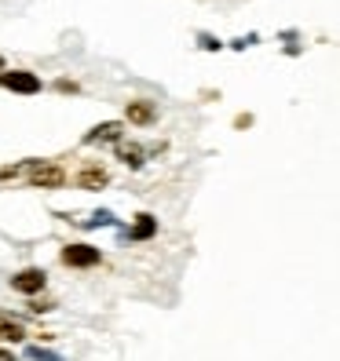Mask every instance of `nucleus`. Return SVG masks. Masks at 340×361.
I'll use <instances>...</instances> for the list:
<instances>
[{
    "label": "nucleus",
    "instance_id": "nucleus-6",
    "mask_svg": "<svg viewBox=\"0 0 340 361\" xmlns=\"http://www.w3.org/2000/svg\"><path fill=\"white\" fill-rule=\"evenodd\" d=\"M124 114H129V121H132V124H154L158 106H154L151 99H132L129 106H124Z\"/></svg>",
    "mask_w": 340,
    "mask_h": 361
},
{
    "label": "nucleus",
    "instance_id": "nucleus-8",
    "mask_svg": "<svg viewBox=\"0 0 340 361\" xmlns=\"http://www.w3.org/2000/svg\"><path fill=\"white\" fill-rule=\"evenodd\" d=\"M158 233V219L151 216V212H143V216H136V223H132V230H129V238L132 241H151Z\"/></svg>",
    "mask_w": 340,
    "mask_h": 361
},
{
    "label": "nucleus",
    "instance_id": "nucleus-1",
    "mask_svg": "<svg viewBox=\"0 0 340 361\" xmlns=\"http://www.w3.org/2000/svg\"><path fill=\"white\" fill-rule=\"evenodd\" d=\"M62 183H66V172H62L55 161H33L30 164V186H37V190H59Z\"/></svg>",
    "mask_w": 340,
    "mask_h": 361
},
{
    "label": "nucleus",
    "instance_id": "nucleus-5",
    "mask_svg": "<svg viewBox=\"0 0 340 361\" xmlns=\"http://www.w3.org/2000/svg\"><path fill=\"white\" fill-rule=\"evenodd\" d=\"M106 183H110V172H106L102 164H84L77 172V186L81 190H102Z\"/></svg>",
    "mask_w": 340,
    "mask_h": 361
},
{
    "label": "nucleus",
    "instance_id": "nucleus-9",
    "mask_svg": "<svg viewBox=\"0 0 340 361\" xmlns=\"http://www.w3.org/2000/svg\"><path fill=\"white\" fill-rule=\"evenodd\" d=\"M23 336H26V332H23V325H18L11 314L0 317V343H18Z\"/></svg>",
    "mask_w": 340,
    "mask_h": 361
},
{
    "label": "nucleus",
    "instance_id": "nucleus-15",
    "mask_svg": "<svg viewBox=\"0 0 340 361\" xmlns=\"http://www.w3.org/2000/svg\"><path fill=\"white\" fill-rule=\"evenodd\" d=\"M0 73H4V55H0Z\"/></svg>",
    "mask_w": 340,
    "mask_h": 361
},
{
    "label": "nucleus",
    "instance_id": "nucleus-7",
    "mask_svg": "<svg viewBox=\"0 0 340 361\" xmlns=\"http://www.w3.org/2000/svg\"><path fill=\"white\" fill-rule=\"evenodd\" d=\"M121 132H124L121 121H106V124H95V128L84 135V142H121Z\"/></svg>",
    "mask_w": 340,
    "mask_h": 361
},
{
    "label": "nucleus",
    "instance_id": "nucleus-14",
    "mask_svg": "<svg viewBox=\"0 0 340 361\" xmlns=\"http://www.w3.org/2000/svg\"><path fill=\"white\" fill-rule=\"evenodd\" d=\"M55 88H59V92H77V84H74V80H59Z\"/></svg>",
    "mask_w": 340,
    "mask_h": 361
},
{
    "label": "nucleus",
    "instance_id": "nucleus-3",
    "mask_svg": "<svg viewBox=\"0 0 340 361\" xmlns=\"http://www.w3.org/2000/svg\"><path fill=\"white\" fill-rule=\"evenodd\" d=\"M59 259L66 263V267L84 270V267H99V263H102V252H99L95 245H66V248L59 252Z\"/></svg>",
    "mask_w": 340,
    "mask_h": 361
},
{
    "label": "nucleus",
    "instance_id": "nucleus-2",
    "mask_svg": "<svg viewBox=\"0 0 340 361\" xmlns=\"http://www.w3.org/2000/svg\"><path fill=\"white\" fill-rule=\"evenodd\" d=\"M0 88L18 92V95H37L45 84H40V77L30 73V70H4V73H0Z\"/></svg>",
    "mask_w": 340,
    "mask_h": 361
},
{
    "label": "nucleus",
    "instance_id": "nucleus-13",
    "mask_svg": "<svg viewBox=\"0 0 340 361\" xmlns=\"http://www.w3.org/2000/svg\"><path fill=\"white\" fill-rule=\"evenodd\" d=\"M52 307H55V303H45V300H33V303H30L33 314H45V310H52Z\"/></svg>",
    "mask_w": 340,
    "mask_h": 361
},
{
    "label": "nucleus",
    "instance_id": "nucleus-10",
    "mask_svg": "<svg viewBox=\"0 0 340 361\" xmlns=\"http://www.w3.org/2000/svg\"><path fill=\"white\" fill-rule=\"evenodd\" d=\"M117 161H124L129 168H139V164H143V146H136V142H117Z\"/></svg>",
    "mask_w": 340,
    "mask_h": 361
},
{
    "label": "nucleus",
    "instance_id": "nucleus-4",
    "mask_svg": "<svg viewBox=\"0 0 340 361\" xmlns=\"http://www.w3.org/2000/svg\"><path fill=\"white\" fill-rule=\"evenodd\" d=\"M45 285H48V274L40 270V267H26V270H18L15 278H11V288L23 292V295H37Z\"/></svg>",
    "mask_w": 340,
    "mask_h": 361
},
{
    "label": "nucleus",
    "instance_id": "nucleus-12",
    "mask_svg": "<svg viewBox=\"0 0 340 361\" xmlns=\"http://www.w3.org/2000/svg\"><path fill=\"white\" fill-rule=\"evenodd\" d=\"M110 223H114V216H110V212H95L92 219H84V226H110Z\"/></svg>",
    "mask_w": 340,
    "mask_h": 361
},
{
    "label": "nucleus",
    "instance_id": "nucleus-11",
    "mask_svg": "<svg viewBox=\"0 0 340 361\" xmlns=\"http://www.w3.org/2000/svg\"><path fill=\"white\" fill-rule=\"evenodd\" d=\"M26 357H30V361H62L59 354H52V350H45V347H30Z\"/></svg>",
    "mask_w": 340,
    "mask_h": 361
}]
</instances>
